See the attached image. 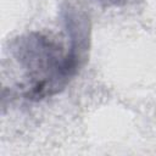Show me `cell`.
Instances as JSON below:
<instances>
[{
  "mask_svg": "<svg viewBox=\"0 0 156 156\" xmlns=\"http://www.w3.org/2000/svg\"><path fill=\"white\" fill-rule=\"evenodd\" d=\"M71 32V48L67 52L55 40L46 35L33 33L20 39L15 55L26 71L28 85L24 96L40 100L58 93L77 73L80 58V46L87 38L82 29Z\"/></svg>",
  "mask_w": 156,
  "mask_h": 156,
  "instance_id": "obj_1",
  "label": "cell"
}]
</instances>
